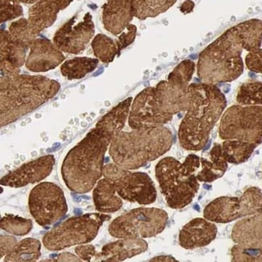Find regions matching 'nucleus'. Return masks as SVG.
I'll use <instances>...</instances> for the list:
<instances>
[{
    "label": "nucleus",
    "mask_w": 262,
    "mask_h": 262,
    "mask_svg": "<svg viewBox=\"0 0 262 262\" xmlns=\"http://www.w3.org/2000/svg\"><path fill=\"white\" fill-rule=\"evenodd\" d=\"M99 60L91 57H75L63 63L61 72L69 80L80 79L95 71Z\"/></svg>",
    "instance_id": "28"
},
{
    "label": "nucleus",
    "mask_w": 262,
    "mask_h": 262,
    "mask_svg": "<svg viewBox=\"0 0 262 262\" xmlns=\"http://www.w3.org/2000/svg\"><path fill=\"white\" fill-rule=\"evenodd\" d=\"M0 242H1L0 243V245H1V246H0L1 247L0 257H4V256H6L18 243L17 239L13 236H1Z\"/></svg>",
    "instance_id": "40"
},
{
    "label": "nucleus",
    "mask_w": 262,
    "mask_h": 262,
    "mask_svg": "<svg viewBox=\"0 0 262 262\" xmlns=\"http://www.w3.org/2000/svg\"><path fill=\"white\" fill-rule=\"evenodd\" d=\"M103 176L113 183L122 200L141 205H149L156 201V187L147 173L131 172L111 163L103 167Z\"/></svg>",
    "instance_id": "10"
},
{
    "label": "nucleus",
    "mask_w": 262,
    "mask_h": 262,
    "mask_svg": "<svg viewBox=\"0 0 262 262\" xmlns=\"http://www.w3.org/2000/svg\"><path fill=\"white\" fill-rule=\"evenodd\" d=\"M74 16L55 33L53 42L62 52L78 54L84 51L95 35V25L92 15L86 13L82 21L77 22Z\"/></svg>",
    "instance_id": "14"
},
{
    "label": "nucleus",
    "mask_w": 262,
    "mask_h": 262,
    "mask_svg": "<svg viewBox=\"0 0 262 262\" xmlns=\"http://www.w3.org/2000/svg\"><path fill=\"white\" fill-rule=\"evenodd\" d=\"M133 17V0H107L103 5V25L113 35L123 33Z\"/></svg>",
    "instance_id": "19"
},
{
    "label": "nucleus",
    "mask_w": 262,
    "mask_h": 262,
    "mask_svg": "<svg viewBox=\"0 0 262 262\" xmlns=\"http://www.w3.org/2000/svg\"><path fill=\"white\" fill-rule=\"evenodd\" d=\"M41 243L38 239L26 238L18 242L15 247L5 256L8 262L36 261L41 256Z\"/></svg>",
    "instance_id": "26"
},
{
    "label": "nucleus",
    "mask_w": 262,
    "mask_h": 262,
    "mask_svg": "<svg viewBox=\"0 0 262 262\" xmlns=\"http://www.w3.org/2000/svg\"><path fill=\"white\" fill-rule=\"evenodd\" d=\"M23 14L22 7L13 2H1V23L19 17Z\"/></svg>",
    "instance_id": "36"
},
{
    "label": "nucleus",
    "mask_w": 262,
    "mask_h": 262,
    "mask_svg": "<svg viewBox=\"0 0 262 262\" xmlns=\"http://www.w3.org/2000/svg\"><path fill=\"white\" fill-rule=\"evenodd\" d=\"M177 0H133L134 17L144 20L156 17L169 10Z\"/></svg>",
    "instance_id": "27"
},
{
    "label": "nucleus",
    "mask_w": 262,
    "mask_h": 262,
    "mask_svg": "<svg viewBox=\"0 0 262 262\" xmlns=\"http://www.w3.org/2000/svg\"><path fill=\"white\" fill-rule=\"evenodd\" d=\"M93 200L95 209L101 213L116 212L123 206L122 198L117 194L114 185L105 178L95 185Z\"/></svg>",
    "instance_id": "23"
},
{
    "label": "nucleus",
    "mask_w": 262,
    "mask_h": 262,
    "mask_svg": "<svg viewBox=\"0 0 262 262\" xmlns=\"http://www.w3.org/2000/svg\"><path fill=\"white\" fill-rule=\"evenodd\" d=\"M202 170L197 174L198 180L203 183H212L226 172L228 162L223 152L222 144L215 143L209 154V159L202 158Z\"/></svg>",
    "instance_id": "22"
},
{
    "label": "nucleus",
    "mask_w": 262,
    "mask_h": 262,
    "mask_svg": "<svg viewBox=\"0 0 262 262\" xmlns=\"http://www.w3.org/2000/svg\"><path fill=\"white\" fill-rule=\"evenodd\" d=\"M115 133L97 123L82 141L69 151L61 165V176L71 191L85 194L103 176L105 154Z\"/></svg>",
    "instance_id": "2"
},
{
    "label": "nucleus",
    "mask_w": 262,
    "mask_h": 262,
    "mask_svg": "<svg viewBox=\"0 0 262 262\" xmlns=\"http://www.w3.org/2000/svg\"><path fill=\"white\" fill-rule=\"evenodd\" d=\"M160 105L155 88H147L133 100L128 116L132 129H148L162 127L173 119Z\"/></svg>",
    "instance_id": "13"
},
{
    "label": "nucleus",
    "mask_w": 262,
    "mask_h": 262,
    "mask_svg": "<svg viewBox=\"0 0 262 262\" xmlns=\"http://www.w3.org/2000/svg\"><path fill=\"white\" fill-rule=\"evenodd\" d=\"M110 219L111 215L101 212L67 219L45 235L43 245L48 250L60 251L90 243L97 236L103 223Z\"/></svg>",
    "instance_id": "7"
},
{
    "label": "nucleus",
    "mask_w": 262,
    "mask_h": 262,
    "mask_svg": "<svg viewBox=\"0 0 262 262\" xmlns=\"http://www.w3.org/2000/svg\"><path fill=\"white\" fill-rule=\"evenodd\" d=\"M262 43V20L253 19L232 27L200 54L197 74L203 83L232 82L244 72L242 54L259 49Z\"/></svg>",
    "instance_id": "1"
},
{
    "label": "nucleus",
    "mask_w": 262,
    "mask_h": 262,
    "mask_svg": "<svg viewBox=\"0 0 262 262\" xmlns=\"http://www.w3.org/2000/svg\"><path fill=\"white\" fill-rule=\"evenodd\" d=\"M162 260H164V261H176L173 257L169 256H158V257H155V258L151 260V261H162Z\"/></svg>",
    "instance_id": "43"
},
{
    "label": "nucleus",
    "mask_w": 262,
    "mask_h": 262,
    "mask_svg": "<svg viewBox=\"0 0 262 262\" xmlns=\"http://www.w3.org/2000/svg\"><path fill=\"white\" fill-rule=\"evenodd\" d=\"M54 165L55 158L53 155L40 157L4 176L0 184L12 188H20L27 185L40 183L50 176Z\"/></svg>",
    "instance_id": "15"
},
{
    "label": "nucleus",
    "mask_w": 262,
    "mask_h": 262,
    "mask_svg": "<svg viewBox=\"0 0 262 262\" xmlns=\"http://www.w3.org/2000/svg\"><path fill=\"white\" fill-rule=\"evenodd\" d=\"M256 147V144L236 140H226L222 144L223 152L227 162L236 165L246 162Z\"/></svg>",
    "instance_id": "29"
},
{
    "label": "nucleus",
    "mask_w": 262,
    "mask_h": 262,
    "mask_svg": "<svg viewBox=\"0 0 262 262\" xmlns=\"http://www.w3.org/2000/svg\"><path fill=\"white\" fill-rule=\"evenodd\" d=\"M147 249L148 243L142 238H121L105 245L94 258L95 261H123L144 253Z\"/></svg>",
    "instance_id": "18"
},
{
    "label": "nucleus",
    "mask_w": 262,
    "mask_h": 262,
    "mask_svg": "<svg viewBox=\"0 0 262 262\" xmlns=\"http://www.w3.org/2000/svg\"><path fill=\"white\" fill-rule=\"evenodd\" d=\"M195 71V63L185 60L179 63L168 76V82L182 89L188 90L193 74Z\"/></svg>",
    "instance_id": "32"
},
{
    "label": "nucleus",
    "mask_w": 262,
    "mask_h": 262,
    "mask_svg": "<svg viewBox=\"0 0 262 262\" xmlns=\"http://www.w3.org/2000/svg\"><path fill=\"white\" fill-rule=\"evenodd\" d=\"M53 260H57V261H81L82 260L75 255L71 254L70 253H63L57 255V259Z\"/></svg>",
    "instance_id": "41"
},
{
    "label": "nucleus",
    "mask_w": 262,
    "mask_h": 262,
    "mask_svg": "<svg viewBox=\"0 0 262 262\" xmlns=\"http://www.w3.org/2000/svg\"><path fill=\"white\" fill-rule=\"evenodd\" d=\"M29 211L40 226L47 228L65 216L68 211L62 189L53 183H40L31 190Z\"/></svg>",
    "instance_id": "12"
},
{
    "label": "nucleus",
    "mask_w": 262,
    "mask_h": 262,
    "mask_svg": "<svg viewBox=\"0 0 262 262\" xmlns=\"http://www.w3.org/2000/svg\"><path fill=\"white\" fill-rule=\"evenodd\" d=\"M60 90L55 80L43 76L15 74L1 77V127L12 124L54 97Z\"/></svg>",
    "instance_id": "4"
},
{
    "label": "nucleus",
    "mask_w": 262,
    "mask_h": 262,
    "mask_svg": "<svg viewBox=\"0 0 262 262\" xmlns=\"http://www.w3.org/2000/svg\"><path fill=\"white\" fill-rule=\"evenodd\" d=\"M166 211L155 207H140L117 217L109 225V233L116 238L154 237L167 225Z\"/></svg>",
    "instance_id": "8"
},
{
    "label": "nucleus",
    "mask_w": 262,
    "mask_h": 262,
    "mask_svg": "<svg viewBox=\"0 0 262 262\" xmlns=\"http://www.w3.org/2000/svg\"><path fill=\"white\" fill-rule=\"evenodd\" d=\"M232 238L236 244L262 241V213L246 216L238 221L232 229Z\"/></svg>",
    "instance_id": "24"
},
{
    "label": "nucleus",
    "mask_w": 262,
    "mask_h": 262,
    "mask_svg": "<svg viewBox=\"0 0 262 262\" xmlns=\"http://www.w3.org/2000/svg\"><path fill=\"white\" fill-rule=\"evenodd\" d=\"M137 27L130 24V25H127L125 30L120 35L118 40L116 41L117 47H118L119 55H120L121 50H124V48L129 46L134 41L136 38V34H137Z\"/></svg>",
    "instance_id": "38"
},
{
    "label": "nucleus",
    "mask_w": 262,
    "mask_h": 262,
    "mask_svg": "<svg viewBox=\"0 0 262 262\" xmlns=\"http://www.w3.org/2000/svg\"><path fill=\"white\" fill-rule=\"evenodd\" d=\"M235 262L262 261V241L248 244H237L231 251Z\"/></svg>",
    "instance_id": "30"
},
{
    "label": "nucleus",
    "mask_w": 262,
    "mask_h": 262,
    "mask_svg": "<svg viewBox=\"0 0 262 262\" xmlns=\"http://www.w3.org/2000/svg\"><path fill=\"white\" fill-rule=\"evenodd\" d=\"M95 55L104 63H110L118 54L119 50L116 41L105 35L99 34L92 41Z\"/></svg>",
    "instance_id": "31"
},
{
    "label": "nucleus",
    "mask_w": 262,
    "mask_h": 262,
    "mask_svg": "<svg viewBox=\"0 0 262 262\" xmlns=\"http://www.w3.org/2000/svg\"><path fill=\"white\" fill-rule=\"evenodd\" d=\"M75 253L81 260L91 261L96 254V249H95V246L92 245H80L75 248Z\"/></svg>",
    "instance_id": "39"
},
{
    "label": "nucleus",
    "mask_w": 262,
    "mask_h": 262,
    "mask_svg": "<svg viewBox=\"0 0 262 262\" xmlns=\"http://www.w3.org/2000/svg\"><path fill=\"white\" fill-rule=\"evenodd\" d=\"M39 0H1V2H13L16 3V4H19V3H25V4H36L38 2Z\"/></svg>",
    "instance_id": "44"
},
{
    "label": "nucleus",
    "mask_w": 262,
    "mask_h": 262,
    "mask_svg": "<svg viewBox=\"0 0 262 262\" xmlns=\"http://www.w3.org/2000/svg\"><path fill=\"white\" fill-rule=\"evenodd\" d=\"M155 91L160 105L168 114L173 116L188 109L189 89H182L168 81H162L157 85Z\"/></svg>",
    "instance_id": "21"
},
{
    "label": "nucleus",
    "mask_w": 262,
    "mask_h": 262,
    "mask_svg": "<svg viewBox=\"0 0 262 262\" xmlns=\"http://www.w3.org/2000/svg\"><path fill=\"white\" fill-rule=\"evenodd\" d=\"M203 213L207 220L219 224L262 213V191L253 186L239 197L217 198L205 207Z\"/></svg>",
    "instance_id": "11"
},
{
    "label": "nucleus",
    "mask_w": 262,
    "mask_h": 262,
    "mask_svg": "<svg viewBox=\"0 0 262 262\" xmlns=\"http://www.w3.org/2000/svg\"><path fill=\"white\" fill-rule=\"evenodd\" d=\"M74 0H39L29 11V25L35 34L53 25L57 14L64 10Z\"/></svg>",
    "instance_id": "20"
},
{
    "label": "nucleus",
    "mask_w": 262,
    "mask_h": 262,
    "mask_svg": "<svg viewBox=\"0 0 262 262\" xmlns=\"http://www.w3.org/2000/svg\"><path fill=\"white\" fill-rule=\"evenodd\" d=\"M156 178L168 205L181 209L189 205L200 190L197 175L186 170L183 163L167 157L161 160L155 168Z\"/></svg>",
    "instance_id": "6"
},
{
    "label": "nucleus",
    "mask_w": 262,
    "mask_h": 262,
    "mask_svg": "<svg viewBox=\"0 0 262 262\" xmlns=\"http://www.w3.org/2000/svg\"><path fill=\"white\" fill-rule=\"evenodd\" d=\"M26 49L12 37L9 32L1 31V62L19 69L25 64Z\"/></svg>",
    "instance_id": "25"
},
{
    "label": "nucleus",
    "mask_w": 262,
    "mask_h": 262,
    "mask_svg": "<svg viewBox=\"0 0 262 262\" xmlns=\"http://www.w3.org/2000/svg\"><path fill=\"white\" fill-rule=\"evenodd\" d=\"M219 134L224 141L262 143V106L234 105L223 114Z\"/></svg>",
    "instance_id": "9"
},
{
    "label": "nucleus",
    "mask_w": 262,
    "mask_h": 262,
    "mask_svg": "<svg viewBox=\"0 0 262 262\" xmlns=\"http://www.w3.org/2000/svg\"><path fill=\"white\" fill-rule=\"evenodd\" d=\"M245 64L252 72L262 74V49L249 52L245 57Z\"/></svg>",
    "instance_id": "37"
},
{
    "label": "nucleus",
    "mask_w": 262,
    "mask_h": 262,
    "mask_svg": "<svg viewBox=\"0 0 262 262\" xmlns=\"http://www.w3.org/2000/svg\"><path fill=\"white\" fill-rule=\"evenodd\" d=\"M216 225L207 219L196 218L186 224L179 234L181 247L194 249L204 247L216 237Z\"/></svg>",
    "instance_id": "17"
},
{
    "label": "nucleus",
    "mask_w": 262,
    "mask_h": 262,
    "mask_svg": "<svg viewBox=\"0 0 262 262\" xmlns=\"http://www.w3.org/2000/svg\"><path fill=\"white\" fill-rule=\"evenodd\" d=\"M194 3L191 0H186L180 7V11L183 14H189L194 10Z\"/></svg>",
    "instance_id": "42"
},
{
    "label": "nucleus",
    "mask_w": 262,
    "mask_h": 262,
    "mask_svg": "<svg viewBox=\"0 0 262 262\" xmlns=\"http://www.w3.org/2000/svg\"><path fill=\"white\" fill-rule=\"evenodd\" d=\"M227 106L225 95L213 84L189 85V106L179 127L181 146L186 150H202Z\"/></svg>",
    "instance_id": "3"
},
{
    "label": "nucleus",
    "mask_w": 262,
    "mask_h": 262,
    "mask_svg": "<svg viewBox=\"0 0 262 262\" xmlns=\"http://www.w3.org/2000/svg\"><path fill=\"white\" fill-rule=\"evenodd\" d=\"M173 142V133L164 126L121 131L112 139L109 154L114 163L121 167L137 169L166 154Z\"/></svg>",
    "instance_id": "5"
},
{
    "label": "nucleus",
    "mask_w": 262,
    "mask_h": 262,
    "mask_svg": "<svg viewBox=\"0 0 262 262\" xmlns=\"http://www.w3.org/2000/svg\"><path fill=\"white\" fill-rule=\"evenodd\" d=\"M65 56L62 51L47 39H36L30 47L27 58V68L33 72H47L63 62Z\"/></svg>",
    "instance_id": "16"
},
{
    "label": "nucleus",
    "mask_w": 262,
    "mask_h": 262,
    "mask_svg": "<svg viewBox=\"0 0 262 262\" xmlns=\"http://www.w3.org/2000/svg\"><path fill=\"white\" fill-rule=\"evenodd\" d=\"M9 33L12 37L25 49H29L36 39L37 35L35 34L29 25V20L20 19L13 22L9 27Z\"/></svg>",
    "instance_id": "35"
},
{
    "label": "nucleus",
    "mask_w": 262,
    "mask_h": 262,
    "mask_svg": "<svg viewBox=\"0 0 262 262\" xmlns=\"http://www.w3.org/2000/svg\"><path fill=\"white\" fill-rule=\"evenodd\" d=\"M33 226V222L31 220L12 214H6L0 221L1 229L15 236H25L29 234Z\"/></svg>",
    "instance_id": "34"
},
{
    "label": "nucleus",
    "mask_w": 262,
    "mask_h": 262,
    "mask_svg": "<svg viewBox=\"0 0 262 262\" xmlns=\"http://www.w3.org/2000/svg\"><path fill=\"white\" fill-rule=\"evenodd\" d=\"M236 101L244 106H262V82H245L239 86Z\"/></svg>",
    "instance_id": "33"
}]
</instances>
